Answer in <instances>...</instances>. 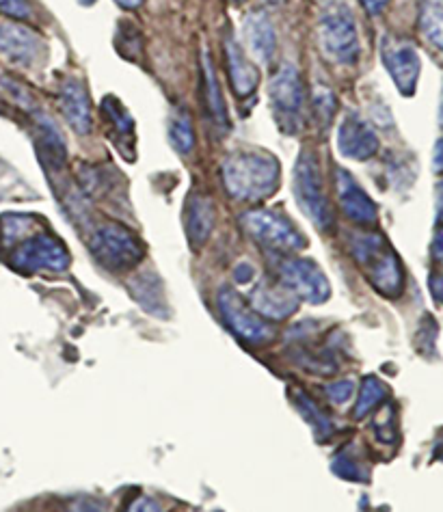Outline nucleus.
<instances>
[{
    "instance_id": "nucleus-1",
    "label": "nucleus",
    "mask_w": 443,
    "mask_h": 512,
    "mask_svg": "<svg viewBox=\"0 0 443 512\" xmlns=\"http://www.w3.org/2000/svg\"><path fill=\"white\" fill-rule=\"evenodd\" d=\"M227 193L238 201H260L277 191L279 163L273 156L249 152L234 154L223 163Z\"/></svg>"
},
{
    "instance_id": "nucleus-2",
    "label": "nucleus",
    "mask_w": 443,
    "mask_h": 512,
    "mask_svg": "<svg viewBox=\"0 0 443 512\" xmlns=\"http://www.w3.org/2000/svg\"><path fill=\"white\" fill-rule=\"evenodd\" d=\"M355 260L366 268L372 286L385 296H398L405 286V275L398 255L377 234H361L353 240Z\"/></svg>"
},
{
    "instance_id": "nucleus-3",
    "label": "nucleus",
    "mask_w": 443,
    "mask_h": 512,
    "mask_svg": "<svg viewBox=\"0 0 443 512\" xmlns=\"http://www.w3.org/2000/svg\"><path fill=\"white\" fill-rule=\"evenodd\" d=\"M320 48L325 55L342 65H353L359 59V37L351 9L340 3L329 5L318 24Z\"/></svg>"
},
{
    "instance_id": "nucleus-4",
    "label": "nucleus",
    "mask_w": 443,
    "mask_h": 512,
    "mask_svg": "<svg viewBox=\"0 0 443 512\" xmlns=\"http://www.w3.org/2000/svg\"><path fill=\"white\" fill-rule=\"evenodd\" d=\"M294 193H297L301 210L314 221V225L320 227L322 232H331L333 214L329 208L325 188H322L318 160L312 152H303L297 169H294Z\"/></svg>"
},
{
    "instance_id": "nucleus-5",
    "label": "nucleus",
    "mask_w": 443,
    "mask_h": 512,
    "mask_svg": "<svg viewBox=\"0 0 443 512\" xmlns=\"http://www.w3.org/2000/svg\"><path fill=\"white\" fill-rule=\"evenodd\" d=\"M91 251L111 271H126L143 260L141 240L117 223L98 227L91 240Z\"/></svg>"
},
{
    "instance_id": "nucleus-6",
    "label": "nucleus",
    "mask_w": 443,
    "mask_h": 512,
    "mask_svg": "<svg viewBox=\"0 0 443 512\" xmlns=\"http://www.w3.org/2000/svg\"><path fill=\"white\" fill-rule=\"evenodd\" d=\"M271 102L275 119L281 130L294 132L301 126V115L305 106V91L301 74L294 65H284L271 80Z\"/></svg>"
},
{
    "instance_id": "nucleus-7",
    "label": "nucleus",
    "mask_w": 443,
    "mask_h": 512,
    "mask_svg": "<svg viewBox=\"0 0 443 512\" xmlns=\"http://www.w3.org/2000/svg\"><path fill=\"white\" fill-rule=\"evenodd\" d=\"M247 232L262 245L279 251H299L305 247V238L288 219L271 210H249L243 217Z\"/></svg>"
},
{
    "instance_id": "nucleus-8",
    "label": "nucleus",
    "mask_w": 443,
    "mask_h": 512,
    "mask_svg": "<svg viewBox=\"0 0 443 512\" xmlns=\"http://www.w3.org/2000/svg\"><path fill=\"white\" fill-rule=\"evenodd\" d=\"M279 279L297 299L307 303H325L329 299V281L320 266L305 258H286L279 264Z\"/></svg>"
},
{
    "instance_id": "nucleus-9",
    "label": "nucleus",
    "mask_w": 443,
    "mask_h": 512,
    "mask_svg": "<svg viewBox=\"0 0 443 512\" xmlns=\"http://www.w3.org/2000/svg\"><path fill=\"white\" fill-rule=\"evenodd\" d=\"M381 57L402 96H413L422 72V61L415 46L407 39L387 35L381 44Z\"/></svg>"
},
{
    "instance_id": "nucleus-10",
    "label": "nucleus",
    "mask_w": 443,
    "mask_h": 512,
    "mask_svg": "<svg viewBox=\"0 0 443 512\" xmlns=\"http://www.w3.org/2000/svg\"><path fill=\"white\" fill-rule=\"evenodd\" d=\"M11 264L22 273L35 271H63L70 264V255L57 238L48 234H39L35 238L24 240L22 245L13 251Z\"/></svg>"
},
{
    "instance_id": "nucleus-11",
    "label": "nucleus",
    "mask_w": 443,
    "mask_h": 512,
    "mask_svg": "<svg viewBox=\"0 0 443 512\" xmlns=\"http://www.w3.org/2000/svg\"><path fill=\"white\" fill-rule=\"evenodd\" d=\"M219 305H221V314H223L227 325H230L238 338H243L245 342L262 344V342L271 340L275 335L271 325H268V322L260 314H255L253 309H249L236 292L223 290L219 296Z\"/></svg>"
},
{
    "instance_id": "nucleus-12",
    "label": "nucleus",
    "mask_w": 443,
    "mask_h": 512,
    "mask_svg": "<svg viewBox=\"0 0 443 512\" xmlns=\"http://www.w3.org/2000/svg\"><path fill=\"white\" fill-rule=\"evenodd\" d=\"M335 191H338L340 206L348 219H353L359 225H372L379 219V210L374 206V201L346 169H335Z\"/></svg>"
},
{
    "instance_id": "nucleus-13",
    "label": "nucleus",
    "mask_w": 443,
    "mask_h": 512,
    "mask_svg": "<svg viewBox=\"0 0 443 512\" xmlns=\"http://www.w3.org/2000/svg\"><path fill=\"white\" fill-rule=\"evenodd\" d=\"M338 150L353 160H368L379 152V137L364 119L346 115L338 130Z\"/></svg>"
},
{
    "instance_id": "nucleus-14",
    "label": "nucleus",
    "mask_w": 443,
    "mask_h": 512,
    "mask_svg": "<svg viewBox=\"0 0 443 512\" xmlns=\"http://www.w3.org/2000/svg\"><path fill=\"white\" fill-rule=\"evenodd\" d=\"M0 52L11 61L31 65L42 52V39L26 26L5 22L0 24Z\"/></svg>"
},
{
    "instance_id": "nucleus-15",
    "label": "nucleus",
    "mask_w": 443,
    "mask_h": 512,
    "mask_svg": "<svg viewBox=\"0 0 443 512\" xmlns=\"http://www.w3.org/2000/svg\"><path fill=\"white\" fill-rule=\"evenodd\" d=\"M251 303L255 314L281 320L297 309L299 299L284 284L271 286L268 281H262V284L253 290Z\"/></svg>"
},
{
    "instance_id": "nucleus-16",
    "label": "nucleus",
    "mask_w": 443,
    "mask_h": 512,
    "mask_svg": "<svg viewBox=\"0 0 443 512\" xmlns=\"http://www.w3.org/2000/svg\"><path fill=\"white\" fill-rule=\"evenodd\" d=\"M225 59H227V74H230V83L236 91V96L247 98L255 91L260 83V72L247 55L243 52L232 37L225 39Z\"/></svg>"
},
{
    "instance_id": "nucleus-17",
    "label": "nucleus",
    "mask_w": 443,
    "mask_h": 512,
    "mask_svg": "<svg viewBox=\"0 0 443 512\" xmlns=\"http://www.w3.org/2000/svg\"><path fill=\"white\" fill-rule=\"evenodd\" d=\"M61 111L78 134L91 132V104L85 87L76 80H67L61 87Z\"/></svg>"
},
{
    "instance_id": "nucleus-18",
    "label": "nucleus",
    "mask_w": 443,
    "mask_h": 512,
    "mask_svg": "<svg viewBox=\"0 0 443 512\" xmlns=\"http://www.w3.org/2000/svg\"><path fill=\"white\" fill-rule=\"evenodd\" d=\"M245 39L251 55L260 63H268L273 59L277 37L271 20H268L264 13H251L245 20Z\"/></svg>"
},
{
    "instance_id": "nucleus-19",
    "label": "nucleus",
    "mask_w": 443,
    "mask_h": 512,
    "mask_svg": "<svg viewBox=\"0 0 443 512\" xmlns=\"http://www.w3.org/2000/svg\"><path fill=\"white\" fill-rule=\"evenodd\" d=\"M214 227V206L204 195H195L189 201V214H186V232L195 247L204 245Z\"/></svg>"
},
{
    "instance_id": "nucleus-20",
    "label": "nucleus",
    "mask_w": 443,
    "mask_h": 512,
    "mask_svg": "<svg viewBox=\"0 0 443 512\" xmlns=\"http://www.w3.org/2000/svg\"><path fill=\"white\" fill-rule=\"evenodd\" d=\"M418 22L422 35L443 52V0H422Z\"/></svg>"
},
{
    "instance_id": "nucleus-21",
    "label": "nucleus",
    "mask_w": 443,
    "mask_h": 512,
    "mask_svg": "<svg viewBox=\"0 0 443 512\" xmlns=\"http://www.w3.org/2000/svg\"><path fill=\"white\" fill-rule=\"evenodd\" d=\"M206 57V78H204V83H206V100H208V109H210V113H212V117H214V121H217L219 126H227V113H225V104H223V96H221V91H219V85H217V76H214V70H212V63H210V57L208 55H204Z\"/></svg>"
},
{
    "instance_id": "nucleus-22",
    "label": "nucleus",
    "mask_w": 443,
    "mask_h": 512,
    "mask_svg": "<svg viewBox=\"0 0 443 512\" xmlns=\"http://www.w3.org/2000/svg\"><path fill=\"white\" fill-rule=\"evenodd\" d=\"M169 137L173 147L180 154H189L195 145V132L191 126V119L186 113H178L176 117L171 119V128H169Z\"/></svg>"
},
{
    "instance_id": "nucleus-23",
    "label": "nucleus",
    "mask_w": 443,
    "mask_h": 512,
    "mask_svg": "<svg viewBox=\"0 0 443 512\" xmlns=\"http://www.w3.org/2000/svg\"><path fill=\"white\" fill-rule=\"evenodd\" d=\"M387 396V387L377 381V379H366L364 385H361V392H359V402L355 407V417H364L368 415L377 404H381Z\"/></svg>"
},
{
    "instance_id": "nucleus-24",
    "label": "nucleus",
    "mask_w": 443,
    "mask_h": 512,
    "mask_svg": "<svg viewBox=\"0 0 443 512\" xmlns=\"http://www.w3.org/2000/svg\"><path fill=\"white\" fill-rule=\"evenodd\" d=\"M355 392V383L353 381H338V383H331L327 385V394L335 404H344L351 400Z\"/></svg>"
},
{
    "instance_id": "nucleus-25",
    "label": "nucleus",
    "mask_w": 443,
    "mask_h": 512,
    "mask_svg": "<svg viewBox=\"0 0 443 512\" xmlns=\"http://www.w3.org/2000/svg\"><path fill=\"white\" fill-rule=\"evenodd\" d=\"M0 11L7 13L11 18H18V20H26L31 18V7L26 0H0Z\"/></svg>"
},
{
    "instance_id": "nucleus-26",
    "label": "nucleus",
    "mask_w": 443,
    "mask_h": 512,
    "mask_svg": "<svg viewBox=\"0 0 443 512\" xmlns=\"http://www.w3.org/2000/svg\"><path fill=\"white\" fill-rule=\"evenodd\" d=\"M67 512H109L106 506L93 497H80V500H74L67 508Z\"/></svg>"
},
{
    "instance_id": "nucleus-27",
    "label": "nucleus",
    "mask_w": 443,
    "mask_h": 512,
    "mask_svg": "<svg viewBox=\"0 0 443 512\" xmlns=\"http://www.w3.org/2000/svg\"><path fill=\"white\" fill-rule=\"evenodd\" d=\"M126 512H160L158 504L150 497H139V500H134Z\"/></svg>"
},
{
    "instance_id": "nucleus-28",
    "label": "nucleus",
    "mask_w": 443,
    "mask_h": 512,
    "mask_svg": "<svg viewBox=\"0 0 443 512\" xmlns=\"http://www.w3.org/2000/svg\"><path fill=\"white\" fill-rule=\"evenodd\" d=\"M389 0H361V5L370 13V16H379V13L387 7Z\"/></svg>"
},
{
    "instance_id": "nucleus-29",
    "label": "nucleus",
    "mask_w": 443,
    "mask_h": 512,
    "mask_svg": "<svg viewBox=\"0 0 443 512\" xmlns=\"http://www.w3.org/2000/svg\"><path fill=\"white\" fill-rule=\"evenodd\" d=\"M433 255H435V260H437L439 264H443V225L439 227V232H437V236H435Z\"/></svg>"
},
{
    "instance_id": "nucleus-30",
    "label": "nucleus",
    "mask_w": 443,
    "mask_h": 512,
    "mask_svg": "<svg viewBox=\"0 0 443 512\" xmlns=\"http://www.w3.org/2000/svg\"><path fill=\"white\" fill-rule=\"evenodd\" d=\"M431 290H433L435 299H437L439 303H443V275H437V277L431 279Z\"/></svg>"
},
{
    "instance_id": "nucleus-31",
    "label": "nucleus",
    "mask_w": 443,
    "mask_h": 512,
    "mask_svg": "<svg viewBox=\"0 0 443 512\" xmlns=\"http://www.w3.org/2000/svg\"><path fill=\"white\" fill-rule=\"evenodd\" d=\"M437 219L443 225V182L437 188Z\"/></svg>"
},
{
    "instance_id": "nucleus-32",
    "label": "nucleus",
    "mask_w": 443,
    "mask_h": 512,
    "mask_svg": "<svg viewBox=\"0 0 443 512\" xmlns=\"http://www.w3.org/2000/svg\"><path fill=\"white\" fill-rule=\"evenodd\" d=\"M115 3L124 9H137L145 3V0H115Z\"/></svg>"
},
{
    "instance_id": "nucleus-33",
    "label": "nucleus",
    "mask_w": 443,
    "mask_h": 512,
    "mask_svg": "<svg viewBox=\"0 0 443 512\" xmlns=\"http://www.w3.org/2000/svg\"><path fill=\"white\" fill-rule=\"evenodd\" d=\"M435 165H437L439 169H443V141H439V145H437V156H435Z\"/></svg>"
},
{
    "instance_id": "nucleus-34",
    "label": "nucleus",
    "mask_w": 443,
    "mask_h": 512,
    "mask_svg": "<svg viewBox=\"0 0 443 512\" xmlns=\"http://www.w3.org/2000/svg\"><path fill=\"white\" fill-rule=\"evenodd\" d=\"M441 124H443V102H441Z\"/></svg>"
},
{
    "instance_id": "nucleus-35",
    "label": "nucleus",
    "mask_w": 443,
    "mask_h": 512,
    "mask_svg": "<svg viewBox=\"0 0 443 512\" xmlns=\"http://www.w3.org/2000/svg\"><path fill=\"white\" fill-rule=\"evenodd\" d=\"M83 3H85V5H91V3H93V0H83Z\"/></svg>"
}]
</instances>
